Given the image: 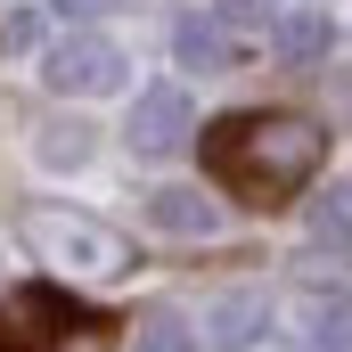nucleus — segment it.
Segmentation results:
<instances>
[{"label":"nucleus","mask_w":352,"mask_h":352,"mask_svg":"<svg viewBox=\"0 0 352 352\" xmlns=\"http://www.w3.org/2000/svg\"><path fill=\"white\" fill-rule=\"evenodd\" d=\"M328 164V131L295 107H270V115H230L205 131V173L221 188H238L246 205H287L303 197Z\"/></svg>","instance_id":"f257e3e1"},{"label":"nucleus","mask_w":352,"mask_h":352,"mask_svg":"<svg viewBox=\"0 0 352 352\" xmlns=\"http://www.w3.org/2000/svg\"><path fill=\"white\" fill-rule=\"evenodd\" d=\"M25 246H33V263L66 270V278H115V270H131L123 238L107 221L74 213V205H33L25 213Z\"/></svg>","instance_id":"f03ea898"},{"label":"nucleus","mask_w":352,"mask_h":352,"mask_svg":"<svg viewBox=\"0 0 352 352\" xmlns=\"http://www.w3.org/2000/svg\"><path fill=\"white\" fill-rule=\"evenodd\" d=\"M41 82L66 90V98H107V90L131 82V58L107 41V33H66V41H50V58H41Z\"/></svg>","instance_id":"7ed1b4c3"},{"label":"nucleus","mask_w":352,"mask_h":352,"mask_svg":"<svg viewBox=\"0 0 352 352\" xmlns=\"http://www.w3.org/2000/svg\"><path fill=\"white\" fill-rule=\"evenodd\" d=\"M188 140H197V107L180 82H148L131 98V148L140 156H180Z\"/></svg>","instance_id":"20e7f679"},{"label":"nucleus","mask_w":352,"mask_h":352,"mask_svg":"<svg viewBox=\"0 0 352 352\" xmlns=\"http://www.w3.org/2000/svg\"><path fill=\"white\" fill-rule=\"evenodd\" d=\"M66 344V303L50 287L0 295V352H58Z\"/></svg>","instance_id":"39448f33"},{"label":"nucleus","mask_w":352,"mask_h":352,"mask_svg":"<svg viewBox=\"0 0 352 352\" xmlns=\"http://www.w3.org/2000/svg\"><path fill=\"white\" fill-rule=\"evenodd\" d=\"M270 336V295L263 287H221L205 303V344L213 352H254Z\"/></svg>","instance_id":"423d86ee"},{"label":"nucleus","mask_w":352,"mask_h":352,"mask_svg":"<svg viewBox=\"0 0 352 352\" xmlns=\"http://www.w3.org/2000/svg\"><path fill=\"white\" fill-rule=\"evenodd\" d=\"M270 50H278L287 66H320V58L336 50V16H328V8H311V0H278Z\"/></svg>","instance_id":"0eeeda50"},{"label":"nucleus","mask_w":352,"mask_h":352,"mask_svg":"<svg viewBox=\"0 0 352 352\" xmlns=\"http://www.w3.org/2000/svg\"><path fill=\"white\" fill-rule=\"evenodd\" d=\"M173 58H180V66H197V74H238V66H246V50L221 33L213 8H197V16H180V25H173Z\"/></svg>","instance_id":"6e6552de"},{"label":"nucleus","mask_w":352,"mask_h":352,"mask_svg":"<svg viewBox=\"0 0 352 352\" xmlns=\"http://www.w3.org/2000/svg\"><path fill=\"white\" fill-rule=\"evenodd\" d=\"M148 221H156L164 238H213V230H221V205H213L205 188H148Z\"/></svg>","instance_id":"1a4fd4ad"},{"label":"nucleus","mask_w":352,"mask_h":352,"mask_svg":"<svg viewBox=\"0 0 352 352\" xmlns=\"http://www.w3.org/2000/svg\"><path fill=\"white\" fill-rule=\"evenodd\" d=\"M33 156H41L50 173H82V164H90V123H74V115H66V123H41Z\"/></svg>","instance_id":"9d476101"},{"label":"nucleus","mask_w":352,"mask_h":352,"mask_svg":"<svg viewBox=\"0 0 352 352\" xmlns=\"http://www.w3.org/2000/svg\"><path fill=\"white\" fill-rule=\"evenodd\" d=\"M311 238H320V246H344L352 238V180H328V188L311 197Z\"/></svg>","instance_id":"9b49d317"},{"label":"nucleus","mask_w":352,"mask_h":352,"mask_svg":"<svg viewBox=\"0 0 352 352\" xmlns=\"http://www.w3.org/2000/svg\"><path fill=\"white\" fill-rule=\"evenodd\" d=\"M131 352H197V328H188L180 311H156V320L131 328Z\"/></svg>","instance_id":"f8f14e48"},{"label":"nucleus","mask_w":352,"mask_h":352,"mask_svg":"<svg viewBox=\"0 0 352 352\" xmlns=\"http://www.w3.org/2000/svg\"><path fill=\"white\" fill-rule=\"evenodd\" d=\"M50 8H58L66 25H98V16H115L123 0H50Z\"/></svg>","instance_id":"ddd939ff"}]
</instances>
